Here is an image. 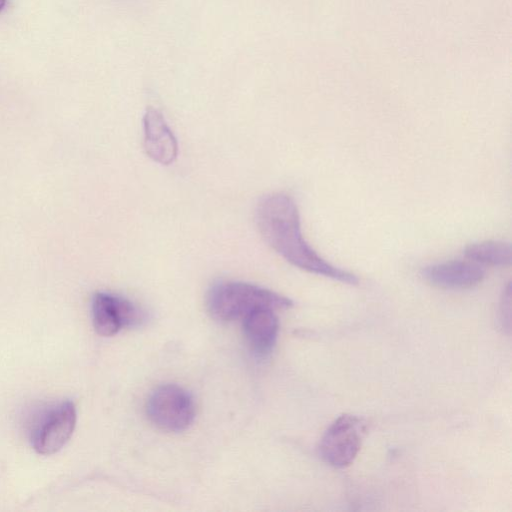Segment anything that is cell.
I'll return each instance as SVG.
<instances>
[{"mask_svg": "<svg viewBox=\"0 0 512 512\" xmlns=\"http://www.w3.org/2000/svg\"><path fill=\"white\" fill-rule=\"evenodd\" d=\"M256 223L265 242L293 266L345 284L359 283L355 274L327 262L304 239L298 207L288 194L263 196L256 208Z\"/></svg>", "mask_w": 512, "mask_h": 512, "instance_id": "6da1fadb", "label": "cell"}, {"mask_svg": "<svg viewBox=\"0 0 512 512\" xmlns=\"http://www.w3.org/2000/svg\"><path fill=\"white\" fill-rule=\"evenodd\" d=\"M206 306L212 318L221 322L244 318L262 308L283 310L292 300L266 288L245 282L221 281L208 291Z\"/></svg>", "mask_w": 512, "mask_h": 512, "instance_id": "7a4b0ae2", "label": "cell"}, {"mask_svg": "<svg viewBox=\"0 0 512 512\" xmlns=\"http://www.w3.org/2000/svg\"><path fill=\"white\" fill-rule=\"evenodd\" d=\"M146 414L156 427L168 432L186 430L194 421L195 404L192 396L176 384L156 388L149 396Z\"/></svg>", "mask_w": 512, "mask_h": 512, "instance_id": "3957f363", "label": "cell"}, {"mask_svg": "<svg viewBox=\"0 0 512 512\" xmlns=\"http://www.w3.org/2000/svg\"><path fill=\"white\" fill-rule=\"evenodd\" d=\"M366 433L367 422L364 418L343 414L323 434L319 454L328 465L345 468L356 458Z\"/></svg>", "mask_w": 512, "mask_h": 512, "instance_id": "277c9868", "label": "cell"}, {"mask_svg": "<svg viewBox=\"0 0 512 512\" xmlns=\"http://www.w3.org/2000/svg\"><path fill=\"white\" fill-rule=\"evenodd\" d=\"M92 322L95 331L105 337L117 334L121 329L140 325L145 315L130 300L107 292H98L93 296Z\"/></svg>", "mask_w": 512, "mask_h": 512, "instance_id": "5b68a950", "label": "cell"}, {"mask_svg": "<svg viewBox=\"0 0 512 512\" xmlns=\"http://www.w3.org/2000/svg\"><path fill=\"white\" fill-rule=\"evenodd\" d=\"M76 425V409L71 401L52 407L34 428L33 448L42 455L59 451L70 439Z\"/></svg>", "mask_w": 512, "mask_h": 512, "instance_id": "8992f818", "label": "cell"}, {"mask_svg": "<svg viewBox=\"0 0 512 512\" xmlns=\"http://www.w3.org/2000/svg\"><path fill=\"white\" fill-rule=\"evenodd\" d=\"M421 276L437 288L468 289L482 282L485 270L480 264L470 260H452L426 266L421 270Z\"/></svg>", "mask_w": 512, "mask_h": 512, "instance_id": "52a82bcc", "label": "cell"}, {"mask_svg": "<svg viewBox=\"0 0 512 512\" xmlns=\"http://www.w3.org/2000/svg\"><path fill=\"white\" fill-rule=\"evenodd\" d=\"M143 129L146 154L161 165L172 164L178 156V143L162 113L148 107L143 117Z\"/></svg>", "mask_w": 512, "mask_h": 512, "instance_id": "ba28073f", "label": "cell"}, {"mask_svg": "<svg viewBox=\"0 0 512 512\" xmlns=\"http://www.w3.org/2000/svg\"><path fill=\"white\" fill-rule=\"evenodd\" d=\"M278 319L275 310L257 309L243 318V331L247 343L259 356L269 354L277 339Z\"/></svg>", "mask_w": 512, "mask_h": 512, "instance_id": "9c48e42d", "label": "cell"}, {"mask_svg": "<svg viewBox=\"0 0 512 512\" xmlns=\"http://www.w3.org/2000/svg\"><path fill=\"white\" fill-rule=\"evenodd\" d=\"M465 257L477 264L489 266H508L512 262V248L503 241L488 240L468 245Z\"/></svg>", "mask_w": 512, "mask_h": 512, "instance_id": "30bf717a", "label": "cell"}, {"mask_svg": "<svg viewBox=\"0 0 512 512\" xmlns=\"http://www.w3.org/2000/svg\"><path fill=\"white\" fill-rule=\"evenodd\" d=\"M7 0H0V11L5 7Z\"/></svg>", "mask_w": 512, "mask_h": 512, "instance_id": "8fae6325", "label": "cell"}]
</instances>
